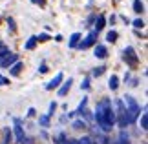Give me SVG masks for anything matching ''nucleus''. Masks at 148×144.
<instances>
[{
  "label": "nucleus",
  "instance_id": "1",
  "mask_svg": "<svg viewBox=\"0 0 148 144\" xmlns=\"http://www.w3.org/2000/svg\"><path fill=\"white\" fill-rule=\"evenodd\" d=\"M95 122L99 124L102 131H112L113 124H115V111L112 108L110 99H102L97 108H95Z\"/></svg>",
  "mask_w": 148,
  "mask_h": 144
},
{
  "label": "nucleus",
  "instance_id": "2",
  "mask_svg": "<svg viewBox=\"0 0 148 144\" xmlns=\"http://www.w3.org/2000/svg\"><path fill=\"white\" fill-rule=\"evenodd\" d=\"M123 104H124V109H126V113H128V120H130V124L135 122L139 117V104H137V100L134 99L132 95H126V97H123Z\"/></svg>",
  "mask_w": 148,
  "mask_h": 144
},
{
  "label": "nucleus",
  "instance_id": "3",
  "mask_svg": "<svg viewBox=\"0 0 148 144\" xmlns=\"http://www.w3.org/2000/svg\"><path fill=\"white\" fill-rule=\"evenodd\" d=\"M115 108H117L115 122L119 124V128H126V126L130 124V120H128V113H126V109H124V104H123V100H121V99H117V100H115Z\"/></svg>",
  "mask_w": 148,
  "mask_h": 144
},
{
  "label": "nucleus",
  "instance_id": "4",
  "mask_svg": "<svg viewBox=\"0 0 148 144\" xmlns=\"http://www.w3.org/2000/svg\"><path fill=\"white\" fill-rule=\"evenodd\" d=\"M123 59H124V62H126L130 68H135V66L139 64V57L135 55V49L132 48V46L124 48V51H123Z\"/></svg>",
  "mask_w": 148,
  "mask_h": 144
},
{
  "label": "nucleus",
  "instance_id": "5",
  "mask_svg": "<svg viewBox=\"0 0 148 144\" xmlns=\"http://www.w3.org/2000/svg\"><path fill=\"white\" fill-rule=\"evenodd\" d=\"M95 44H97V31H92V33H88L86 38L77 44V48L79 49H88V48H92V46H95Z\"/></svg>",
  "mask_w": 148,
  "mask_h": 144
},
{
  "label": "nucleus",
  "instance_id": "6",
  "mask_svg": "<svg viewBox=\"0 0 148 144\" xmlns=\"http://www.w3.org/2000/svg\"><path fill=\"white\" fill-rule=\"evenodd\" d=\"M62 80H64V75H62V73H57V75H55V77H53V78H51V80H49V82L46 84V89L49 91V89H55V88H59V86H60V82H62Z\"/></svg>",
  "mask_w": 148,
  "mask_h": 144
},
{
  "label": "nucleus",
  "instance_id": "7",
  "mask_svg": "<svg viewBox=\"0 0 148 144\" xmlns=\"http://www.w3.org/2000/svg\"><path fill=\"white\" fill-rule=\"evenodd\" d=\"M15 62H18V55H15V53H9L5 59H2L0 60V66L2 68H11L15 64Z\"/></svg>",
  "mask_w": 148,
  "mask_h": 144
},
{
  "label": "nucleus",
  "instance_id": "8",
  "mask_svg": "<svg viewBox=\"0 0 148 144\" xmlns=\"http://www.w3.org/2000/svg\"><path fill=\"white\" fill-rule=\"evenodd\" d=\"M15 135H16V142H22L24 139V128H22V120L20 119H15Z\"/></svg>",
  "mask_w": 148,
  "mask_h": 144
},
{
  "label": "nucleus",
  "instance_id": "9",
  "mask_svg": "<svg viewBox=\"0 0 148 144\" xmlns=\"http://www.w3.org/2000/svg\"><path fill=\"white\" fill-rule=\"evenodd\" d=\"M93 55L97 57V59H106V57H108V49H106V46H102V44H95V51H93Z\"/></svg>",
  "mask_w": 148,
  "mask_h": 144
},
{
  "label": "nucleus",
  "instance_id": "10",
  "mask_svg": "<svg viewBox=\"0 0 148 144\" xmlns=\"http://www.w3.org/2000/svg\"><path fill=\"white\" fill-rule=\"evenodd\" d=\"M71 84H73V78H68L66 82L59 88V97H66L68 91H70V88H71Z\"/></svg>",
  "mask_w": 148,
  "mask_h": 144
},
{
  "label": "nucleus",
  "instance_id": "11",
  "mask_svg": "<svg viewBox=\"0 0 148 144\" xmlns=\"http://www.w3.org/2000/svg\"><path fill=\"white\" fill-rule=\"evenodd\" d=\"M113 144H130V137H128V133L123 130L121 133H119V139L113 142Z\"/></svg>",
  "mask_w": 148,
  "mask_h": 144
},
{
  "label": "nucleus",
  "instance_id": "12",
  "mask_svg": "<svg viewBox=\"0 0 148 144\" xmlns=\"http://www.w3.org/2000/svg\"><path fill=\"white\" fill-rule=\"evenodd\" d=\"M108 86H110L112 91H115V89L119 88V77H117V75H112V77H110V80H108Z\"/></svg>",
  "mask_w": 148,
  "mask_h": 144
},
{
  "label": "nucleus",
  "instance_id": "13",
  "mask_svg": "<svg viewBox=\"0 0 148 144\" xmlns=\"http://www.w3.org/2000/svg\"><path fill=\"white\" fill-rule=\"evenodd\" d=\"M79 42H81V33H73L70 37V48H77Z\"/></svg>",
  "mask_w": 148,
  "mask_h": 144
},
{
  "label": "nucleus",
  "instance_id": "14",
  "mask_svg": "<svg viewBox=\"0 0 148 144\" xmlns=\"http://www.w3.org/2000/svg\"><path fill=\"white\" fill-rule=\"evenodd\" d=\"M104 24H106V18H104V16H102V15H101V16H99V18H97V20H95V31H97V33H99V31L102 29V27H104Z\"/></svg>",
  "mask_w": 148,
  "mask_h": 144
},
{
  "label": "nucleus",
  "instance_id": "15",
  "mask_svg": "<svg viewBox=\"0 0 148 144\" xmlns=\"http://www.w3.org/2000/svg\"><path fill=\"white\" fill-rule=\"evenodd\" d=\"M20 70H22V62H15V64L9 68V71H11V75H13V77H16V75L20 73Z\"/></svg>",
  "mask_w": 148,
  "mask_h": 144
},
{
  "label": "nucleus",
  "instance_id": "16",
  "mask_svg": "<svg viewBox=\"0 0 148 144\" xmlns=\"http://www.w3.org/2000/svg\"><path fill=\"white\" fill-rule=\"evenodd\" d=\"M11 139H13V135H11V130L5 128V130H4V137H2V144H9Z\"/></svg>",
  "mask_w": 148,
  "mask_h": 144
},
{
  "label": "nucleus",
  "instance_id": "17",
  "mask_svg": "<svg viewBox=\"0 0 148 144\" xmlns=\"http://www.w3.org/2000/svg\"><path fill=\"white\" fill-rule=\"evenodd\" d=\"M35 46H37V37L35 35H33V37H29V38H27V42H26V49H35Z\"/></svg>",
  "mask_w": 148,
  "mask_h": 144
},
{
  "label": "nucleus",
  "instance_id": "18",
  "mask_svg": "<svg viewBox=\"0 0 148 144\" xmlns=\"http://www.w3.org/2000/svg\"><path fill=\"white\" fill-rule=\"evenodd\" d=\"M134 11H135V13H139V15L145 11V5H143L141 0H134Z\"/></svg>",
  "mask_w": 148,
  "mask_h": 144
},
{
  "label": "nucleus",
  "instance_id": "19",
  "mask_svg": "<svg viewBox=\"0 0 148 144\" xmlns=\"http://www.w3.org/2000/svg\"><path fill=\"white\" fill-rule=\"evenodd\" d=\"M38 124H40L42 128H49V115H42V117H38Z\"/></svg>",
  "mask_w": 148,
  "mask_h": 144
},
{
  "label": "nucleus",
  "instance_id": "20",
  "mask_svg": "<svg viewBox=\"0 0 148 144\" xmlns=\"http://www.w3.org/2000/svg\"><path fill=\"white\" fill-rule=\"evenodd\" d=\"M86 104H88V99L84 97V99H82V102H81V106H79V109H77L75 113H79V115L82 117V115H84V111H86Z\"/></svg>",
  "mask_w": 148,
  "mask_h": 144
},
{
  "label": "nucleus",
  "instance_id": "21",
  "mask_svg": "<svg viewBox=\"0 0 148 144\" xmlns=\"http://www.w3.org/2000/svg\"><path fill=\"white\" fill-rule=\"evenodd\" d=\"M8 55H9V49H8V46L0 42V60H2V59H5Z\"/></svg>",
  "mask_w": 148,
  "mask_h": 144
},
{
  "label": "nucleus",
  "instance_id": "22",
  "mask_svg": "<svg viewBox=\"0 0 148 144\" xmlns=\"http://www.w3.org/2000/svg\"><path fill=\"white\" fill-rule=\"evenodd\" d=\"M141 128L146 130L148 128V115H146V108H145V113L141 115Z\"/></svg>",
  "mask_w": 148,
  "mask_h": 144
},
{
  "label": "nucleus",
  "instance_id": "23",
  "mask_svg": "<svg viewBox=\"0 0 148 144\" xmlns=\"http://www.w3.org/2000/svg\"><path fill=\"white\" fill-rule=\"evenodd\" d=\"M53 142H55V144H64V142H66V135H64V133H59V135L53 139Z\"/></svg>",
  "mask_w": 148,
  "mask_h": 144
},
{
  "label": "nucleus",
  "instance_id": "24",
  "mask_svg": "<svg viewBox=\"0 0 148 144\" xmlns=\"http://www.w3.org/2000/svg\"><path fill=\"white\" fill-rule=\"evenodd\" d=\"M117 31H110V33H108V35H106V40H108V42H115V40H117Z\"/></svg>",
  "mask_w": 148,
  "mask_h": 144
},
{
  "label": "nucleus",
  "instance_id": "25",
  "mask_svg": "<svg viewBox=\"0 0 148 144\" xmlns=\"http://www.w3.org/2000/svg\"><path fill=\"white\" fill-rule=\"evenodd\" d=\"M104 70H106L104 66H99V68H95V70L92 71V75H93V77H101V75L104 73Z\"/></svg>",
  "mask_w": 148,
  "mask_h": 144
},
{
  "label": "nucleus",
  "instance_id": "26",
  "mask_svg": "<svg viewBox=\"0 0 148 144\" xmlns=\"http://www.w3.org/2000/svg\"><path fill=\"white\" fill-rule=\"evenodd\" d=\"M73 128H75V130H82V128H86V122H84V120H75V122H73Z\"/></svg>",
  "mask_w": 148,
  "mask_h": 144
},
{
  "label": "nucleus",
  "instance_id": "27",
  "mask_svg": "<svg viewBox=\"0 0 148 144\" xmlns=\"http://www.w3.org/2000/svg\"><path fill=\"white\" fill-rule=\"evenodd\" d=\"M48 40H49V35H48V33H40V35L37 37V42H48Z\"/></svg>",
  "mask_w": 148,
  "mask_h": 144
},
{
  "label": "nucleus",
  "instance_id": "28",
  "mask_svg": "<svg viewBox=\"0 0 148 144\" xmlns=\"http://www.w3.org/2000/svg\"><path fill=\"white\" fill-rule=\"evenodd\" d=\"M79 144H93V139H92V137H82V139L81 141H79Z\"/></svg>",
  "mask_w": 148,
  "mask_h": 144
},
{
  "label": "nucleus",
  "instance_id": "29",
  "mask_svg": "<svg viewBox=\"0 0 148 144\" xmlns=\"http://www.w3.org/2000/svg\"><path fill=\"white\" fill-rule=\"evenodd\" d=\"M8 26H9V29H11V31H15V29H16V26H15V20H13V18H8Z\"/></svg>",
  "mask_w": 148,
  "mask_h": 144
},
{
  "label": "nucleus",
  "instance_id": "30",
  "mask_svg": "<svg viewBox=\"0 0 148 144\" xmlns=\"http://www.w3.org/2000/svg\"><path fill=\"white\" fill-rule=\"evenodd\" d=\"M134 26H135V27L139 29V27H143V26H145V22L141 20V18H137V20H134Z\"/></svg>",
  "mask_w": 148,
  "mask_h": 144
},
{
  "label": "nucleus",
  "instance_id": "31",
  "mask_svg": "<svg viewBox=\"0 0 148 144\" xmlns=\"http://www.w3.org/2000/svg\"><path fill=\"white\" fill-rule=\"evenodd\" d=\"M81 88H82V89H88V88H90V78H88V77L84 78V82L81 84Z\"/></svg>",
  "mask_w": 148,
  "mask_h": 144
},
{
  "label": "nucleus",
  "instance_id": "32",
  "mask_svg": "<svg viewBox=\"0 0 148 144\" xmlns=\"http://www.w3.org/2000/svg\"><path fill=\"white\" fill-rule=\"evenodd\" d=\"M8 84H9V78H5V77L0 75V86H8Z\"/></svg>",
  "mask_w": 148,
  "mask_h": 144
},
{
  "label": "nucleus",
  "instance_id": "33",
  "mask_svg": "<svg viewBox=\"0 0 148 144\" xmlns=\"http://www.w3.org/2000/svg\"><path fill=\"white\" fill-rule=\"evenodd\" d=\"M55 109H57V102H51V104H49V115H53Z\"/></svg>",
  "mask_w": 148,
  "mask_h": 144
},
{
  "label": "nucleus",
  "instance_id": "34",
  "mask_svg": "<svg viewBox=\"0 0 148 144\" xmlns=\"http://www.w3.org/2000/svg\"><path fill=\"white\" fill-rule=\"evenodd\" d=\"M35 115H37L35 108H29V109H27V117H35Z\"/></svg>",
  "mask_w": 148,
  "mask_h": 144
},
{
  "label": "nucleus",
  "instance_id": "35",
  "mask_svg": "<svg viewBox=\"0 0 148 144\" xmlns=\"http://www.w3.org/2000/svg\"><path fill=\"white\" fill-rule=\"evenodd\" d=\"M20 144H33V139H29V137H24Z\"/></svg>",
  "mask_w": 148,
  "mask_h": 144
},
{
  "label": "nucleus",
  "instance_id": "36",
  "mask_svg": "<svg viewBox=\"0 0 148 144\" xmlns=\"http://www.w3.org/2000/svg\"><path fill=\"white\" fill-rule=\"evenodd\" d=\"M33 4H38V5H46V0H31Z\"/></svg>",
  "mask_w": 148,
  "mask_h": 144
},
{
  "label": "nucleus",
  "instance_id": "37",
  "mask_svg": "<svg viewBox=\"0 0 148 144\" xmlns=\"http://www.w3.org/2000/svg\"><path fill=\"white\" fill-rule=\"evenodd\" d=\"M64 144H79V141H75V139H66Z\"/></svg>",
  "mask_w": 148,
  "mask_h": 144
},
{
  "label": "nucleus",
  "instance_id": "38",
  "mask_svg": "<svg viewBox=\"0 0 148 144\" xmlns=\"http://www.w3.org/2000/svg\"><path fill=\"white\" fill-rule=\"evenodd\" d=\"M40 73H48V66H46V64L40 66Z\"/></svg>",
  "mask_w": 148,
  "mask_h": 144
}]
</instances>
